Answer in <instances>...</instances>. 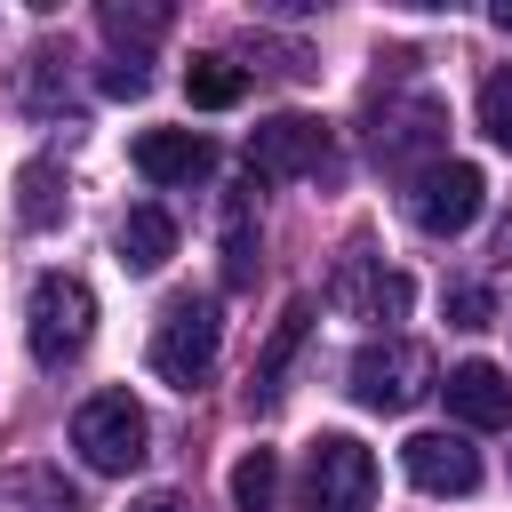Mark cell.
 <instances>
[{
    "instance_id": "2",
    "label": "cell",
    "mask_w": 512,
    "mask_h": 512,
    "mask_svg": "<svg viewBox=\"0 0 512 512\" xmlns=\"http://www.w3.org/2000/svg\"><path fill=\"white\" fill-rule=\"evenodd\" d=\"M432 392H440V360H432V344H416V336H376V344L352 352V400H360V408H376V416H408V408L432 400Z\"/></svg>"
},
{
    "instance_id": "14",
    "label": "cell",
    "mask_w": 512,
    "mask_h": 512,
    "mask_svg": "<svg viewBox=\"0 0 512 512\" xmlns=\"http://www.w3.org/2000/svg\"><path fill=\"white\" fill-rule=\"evenodd\" d=\"M304 328H312V304L296 296V304L280 312V328H272V344H264V360H256V376H248V400H256V408H272V400H280V376H288V360H296V344H304Z\"/></svg>"
},
{
    "instance_id": "22",
    "label": "cell",
    "mask_w": 512,
    "mask_h": 512,
    "mask_svg": "<svg viewBox=\"0 0 512 512\" xmlns=\"http://www.w3.org/2000/svg\"><path fill=\"white\" fill-rule=\"evenodd\" d=\"M496 320V288L488 280H456L448 288V328H488Z\"/></svg>"
},
{
    "instance_id": "16",
    "label": "cell",
    "mask_w": 512,
    "mask_h": 512,
    "mask_svg": "<svg viewBox=\"0 0 512 512\" xmlns=\"http://www.w3.org/2000/svg\"><path fill=\"white\" fill-rule=\"evenodd\" d=\"M256 184L224 192V288H248L256 280Z\"/></svg>"
},
{
    "instance_id": "10",
    "label": "cell",
    "mask_w": 512,
    "mask_h": 512,
    "mask_svg": "<svg viewBox=\"0 0 512 512\" xmlns=\"http://www.w3.org/2000/svg\"><path fill=\"white\" fill-rule=\"evenodd\" d=\"M400 472L424 488V496H472L480 488V448L464 432H416L400 448Z\"/></svg>"
},
{
    "instance_id": "19",
    "label": "cell",
    "mask_w": 512,
    "mask_h": 512,
    "mask_svg": "<svg viewBox=\"0 0 512 512\" xmlns=\"http://www.w3.org/2000/svg\"><path fill=\"white\" fill-rule=\"evenodd\" d=\"M184 96H192L200 112H224V104L248 96V72H240L232 56H192V64H184Z\"/></svg>"
},
{
    "instance_id": "8",
    "label": "cell",
    "mask_w": 512,
    "mask_h": 512,
    "mask_svg": "<svg viewBox=\"0 0 512 512\" xmlns=\"http://www.w3.org/2000/svg\"><path fill=\"white\" fill-rule=\"evenodd\" d=\"M328 304L344 312V320H408V272H392L368 240H352L344 256H336V272H328Z\"/></svg>"
},
{
    "instance_id": "7",
    "label": "cell",
    "mask_w": 512,
    "mask_h": 512,
    "mask_svg": "<svg viewBox=\"0 0 512 512\" xmlns=\"http://www.w3.org/2000/svg\"><path fill=\"white\" fill-rule=\"evenodd\" d=\"M144 440H152V424H144V408L128 392H96L72 416V448H80L88 472H136L144 464Z\"/></svg>"
},
{
    "instance_id": "1",
    "label": "cell",
    "mask_w": 512,
    "mask_h": 512,
    "mask_svg": "<svg viewBox=\"0 0 512 512\" xmlns=\"http://www.w3.org/2000/svg\"><path fill=\"white\" fill-rule=\"evenodd\" d=\"M448 144V104L432 88H392L384 104H368V152L392 176H424Z\"/></svg>"
},
{
    "instance_id": "12",
    "label": "cell",
    "mask_w": 512,
    "mask_h": 512,
    "mask_svg": "<svg viewBox=\"0 0 512 512\" xmlns=\"http://www.w3.org/2000/svg\"><path fill=\"white\" fill-rule=\"evenodd\" d=\"M216 168V152H208V136H192V128H144L136 136V176L144 184H192V176H208Z\"/></svg>"
},
{
    "instance_id": "3",
    "label": "cell",
    "mask_w": 512,
    "mask_h": 512,
    "mask_svg": "<svg viewBox=\"0 0 512 512\" xmlns=\"http://www.w3.org/2000/svg\"><path fill=\"white\" fill-rule=\"evenodd\" d=\"M88 336H96V296H88V280L40 272V280H32V304H24V344H32V360H40V368H72V360L88 352Z\"/></svg>"
},
{
    "instance_id": "21",
    "label": "cell",
    "mask_w": 512,
    "mask_h": 512,
    "mask_svg": "<svg viewBox=\"0 0 512 512\" xmlns=\"http://www.w3.org/2000/svg\"><path fill=\"white\" fill-rule=\"evenodd\" d=\"M480 128H488V144H504V152H512V64L480 80Z\"/></svg>"
},
{
    "instance_id": "17",
    "label": "cell",
    "mask_w": 512,
    "mask_h": 512,
    "mask_svg": "<svg viewBox=\"0 0 512 512\" xmlns=\"http://www.w3.org/2000/svg\"><path fill=\"white\" fill-rule=\"evenodd\" d=\"M16 216H24V232L64 224V176H56V160H24V176H16Z\"/></svg>"
},
{
    "instance_id": "23",
    "label": "cell",
    "mask_w": 512,
    "mask_h": 512,
    "mask_svg": "<svg viewBox=\"0 0 512 512\" xmlns=\"http://www.w3.org/2000/svg\"><path fill=\"white\" fill-rule=\"evenodd\" d=\"M144 88H152L144 56H120V64H104V96H120V104H128V96H144Z\"/></svg>"
},
{
    "instance_id": "24",
    "label": "cell",
    "mask_w": 512,
    "mask_h": 512,
    "mask_svg": "<svg viewBox=\"0 0 512 512\" xmlns=\"http://www.w3.org/2000/svg\"><path fill=\"white\" fill-rule=\"evenodd\" d=\"M128 512H192V504H184V496H176V488H152V496H136V504H128Z\"/></svg>"
},
{
    "instance_id": "26",
    "label": "cell",
    "mask_w": 512,
    "mask_h": 512,
    "mask_svg": "<svg viewBox=\"0 0 512 512\" xmlns=\"http://www.w3.org/2000/svg\"><path fill=\"white\" fill-rule=\"evenodd\" d=\"M496 256H504V264H512V216H504V232H496Z\"/></svg>"
},
{
    "instance_id": "20",
    "label": "cell",
    "mask_w": 512,
    "mask_h": 512,
    "mask_svg": "<svg viewBox=\"0 0 512 512\" xmlns=\"http://www.w3.org/2000/svg\"><path fill=\"white\" fill-rule=\"evenodd\" d=\"M280 504V456L272 448H248L232 464V512H272Z\"/></svg>"
},
{
    "instance_id": "6",
    "label": "cell",
    "mask_w": 512,
    "mask_h": 512,
    "mask_svg": "<svg viewBox=\"0 0 512 512\" xmlns=\"http://www.w3.org/2000/svg\"><path fill=\"white\" fill-rule=\"evenodd\" d=\"M480 200H488V176L472 160H432L424 176H408V224L432 232V240H456L480 224Z\"/></svg>"
},
{
    "instance_id": "9",
    "label": "cell",
    "mask_w": 512,
    "mask_h": 512,
    "mask_svg": "<svg viewBox=\"0 0 512 512\" xmlns=\"http://www.w3.org/2000/svg\"><path fill=\"white\" fill-rule=\"evenodd\" d=\"M336 160V144H328V128L312 120V112H272V120H256V136H248V176H320Z\"/></svg>"
},
{
    "instance_id": "5",
    "label": "cell",
    "mask_w": 512,
    "mask_h": 512,
    "mask_svg": "<svg viewBox=\"0 0 512 512\" xmlns=\"http://www.w3.org/2000/svg\"><path fill=\"white\" fill-rule=\"evenodd\" d=\"M296 504H304V512H368V504H376V456H368L352 432H320V440L304 448Z\"/></svg>"
},
{
    "instance_id": "25",
    "label": "cell",
    "mask_w": 512,
    "mask_h": 512,
    "mask_svg": "<svg viewBox=\"0 0 512 512\" xmlns=\"http://www.w3.org/2000/svg\"><path fill=\"white\" fill-rule=\"evenodd\" d=\"M488 24H496V32H512V0H496V8H488Z\"/></svg>"
},
{
    "instance_id": "18",
    "label": "cell",
    "mask_w": 512,
    "mask_h": 512,
    "mask_svg": "<svg viewBox=\"0 0 512 512\" xmlns=\"http://www.w3.org/2000/svg\"><path fill=\"white\" fill-rule=\"evenodd\" d=\"M96 24H104V40H112V48H128V56H136V48H152V40L168 32V8H160V0H104V16H96Z\"/></svg>"
},
{
    "instance_id": "15",
    "label": "cell",
    "mask_w": 512,
    "mask_h": 512,
    "mask_svg": "<svg viewBox=\"0 0 512 512\" xmlns=\"http://www.w3.org/2000/svg\"><path fill=\"white\" fill-rule=\"evenodd\" d=\"M0 512H80V496L48 464H8L0 472Z\"/></svg>"
},
{
    "instance_id": "13",
    "label": "cell",
    "mask_w": 512,
    "mask_h": 512,
    "mask_svg": "<svg viewBox=\"0 0 512 512\" xmlns=\"http://www.w3.org/2000/svg\"><path fill=\"white\" fill-rule=\"evenodd\" d=\"M112 256H120L128 272H160V264L176 256V216H168V208H128L120 232H112Z\"/></svg>"
},
{
    "instance_id": "11",
    "label": "cell",
    "mask_w": 512,
    "mask_h": 512,
    "mask_svg": "<svg viewBox=\"0 0 512 512\" xmlns=\"http://www.w3.org/2000/svg\"><path fill=\"white\" fill-rule=\"evenodd\" d=\"M448 416L456 424H472V432H496V424H512V376L496 368V360H464V368H448Z\"/></svg>"
},
{
    "instance_id": "4",
    "label": "cell",
    "mask_w": 512,
    "mask_h": 512,
    "mask_svg": "<svg viewBox=\"0 0 512 512\" xmlns=\"http://www.w3.org/2000/svg\"><path fill=\"white\" fill-rule=\"evenodd\" d=\"M216 344H224L216 296H168L160 320H152V376L176 384V392H200L208 368H216Z\"/></svg>"
}]
</instances>
